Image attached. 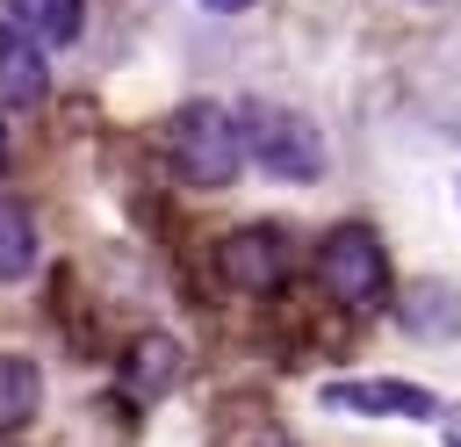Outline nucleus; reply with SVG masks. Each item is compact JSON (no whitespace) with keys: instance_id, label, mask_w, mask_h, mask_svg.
<instances>
[{"instance_id":"12","label":"nucleus","mask_w":461,"mask_h":447,"mask_svg":"<svg viewBox=\"0 0 461 447\" xmlns=\"http://www.w3.org/2000/svg\"><path fill=\"white\" fill-rule=\"evenodd\" d=\"M202 7H216V14H238V7H252V0H202Z\"/></svg>"},{"instance_id":"13","label":"nucleus","mask_w":461,"mask_h":447,"mask_svg":"<svg viewBox=\"0 0 461 447\" xmlns=\"http://www.w3.org/2000/svg\"><path fill=\"white\" fill-rule=\"evenodd\" d=\"M0 159H7V130H0Z\"/></svg>"},{"instance_id":"6","label":"nucleus","mask_w":461,"mask_h":447,"mask_svg":"<svg viewBox=\"0 0 461 447\" xmlns=\"http://www.w3.org/2000/svg\"><path fill=\"white\" fill-rule=\"evenodd\" d=\"M346 411H389V418H439V397L418 382H331L324 389Z\"/></svg>"},{"instance_id":"3","label":"nucleus","mask_w":461,"mask_h":447,"mask_svg":"<svg viewBox=\"0 0 461 447\" xmlns=\"http://www.w3.org/2000/svg\"><path fill=\"white\" fill-rule=\"evenodd\" d=\"M245 159H259L281 180H317L324 173V144H317L310 115H295V108H245Z\"/></svg>"},{"instance_id":"1","label":"nucleus","mask_w":461,"mask_h":447,"mask_svg":"<svg viewBox=\"0 0 461 447\" xmlns=\"http://www.w3.org/2000/svg\"><path fill=\"white\" fill-rule=\"evenodd\" d=\"M166 137H173V166H180L187 180H202V187H216V180H230V173L245 166V108L187 101Z\"/></svg>"},{"instance_id":"9","label":"nucleus","mask_w":461,"mask_h":447,"mask_svg":"<svg viewBox=\"0 0 461 447\" xmlns=\"http://www.w3.org/2000/svg\"><path fill=\"white\" fill-rule=\"evenodd\" d=\"M29 260H36V224H29V209H22V202H7V195H0V281L29 274Z\"/></svg>"},{"instance_id":"11","label":"nucleus","mask_w":461,"mask_h":447,"mask_svg":"<svg viewBox=\"0 0 461 447\" xmlns=\"http://www.w3.org/2000/svg\"><path fill=\"white\" fill-rule=\"evenodd\" d=\"M447 317L461 324V303H447L439 288H425V296H403V324H418L425 339H439V324H447Z\"/></svg>"},{"instance_id":"8","label":"nucleus","mask_w":461,"mask_h":447,"mask_svg":"<svg viewBox=\"0 0 461 447\" xmlns=\"http://www.w3.org/2000/svg\"><path fill=\"white\" fill-rule=\"evenodd\" d=\"M36 397H43V375H36L22 353H7V360H0V425L36 418Z\"/></svg>"},{"instance_id":"7","label":"nucleus","mask_w":461,"mask_h":447,"mask_svg":"<svg viewBox=\"0 0 461 447\" xmlns=\"http://www.w3.org/2000/svg\"><path fill=\"white\" fill-rule=\"evenodd\" d=\"M14 29L36 43H72L79 36V0H14Z\"/></svg>"},{"instance_id":"5","label":"nucleus","mask_w":461,"mask_h":447,"mask_svg":"<svg viewBox=\"0 0 461 447\" xmlns=\"http://www.w3.org/2000/svg\"><path fill=\"white\" fill-rule=\"evenodd\" d=\"M43 87H50V72H43L36 36H22L14 22H0V101H7V108H36Z\"/></svg>"},{"instance_id":"2","label":"nucleus","mask_w":461,"mask_h":447,"mask_svg":"<svg viewBox=\"0 0 461 447\" xmlns=\"http://www.w3.org/2000/svg\"><path fill=\"white\" fill-rule=\"evenodd\" d=\"M317 281L346 303V310H375L389 296V260L375 245L367 224H339L324 245H317Z\"/></svg>"},{"instance_id":"4","label":"nucleus","mask_w":461,"mask_h":447,"mask_svg":"<svg viewBox=\"0 0 461 447\" xmlns=\"http://www.w3.org/2000/svg\"><path fill=\"white\" fill-rule=\"evenodd\" d=\"M288 267H295V252H288V238H281L274 224H245V231H230V238L216 245V274H223L230 288H245V296L281 288Z\"/></svg>"},{"instance_id":"10","label":"nucleus","mask_w":461,"mask_h":447,"mask_svg":"<svg viewBox=\"0 0 461 447\" xmlns=\"http://www.w3.org/2000/svg\"><path fill=\"white\" fill-rule=\"evenodd\" d=\"M173 375H180V346H173V339H144V346L130 353V389H137V397H158Z\"/></svg>"}]
</instances>
